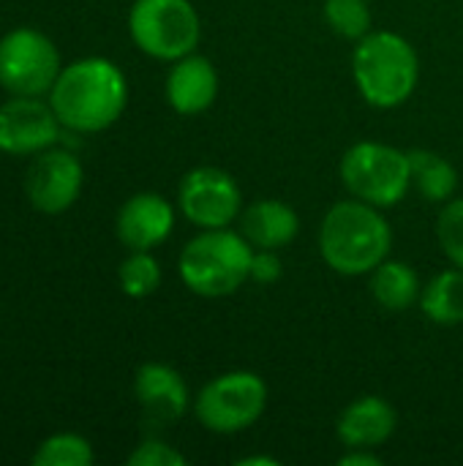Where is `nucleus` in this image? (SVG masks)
Wrapping results in <instances>:
<instances>
[{
    "instance_id": "f257e3e1",
    "label": "nucleus",
    "mask_w": 463,
    "mask_h": 466,
    "mask_svg": "<svg viewBox=\"0 0 463 466\" xmlns=\"http://www.w3.org/2000/svg\"><path fill=\"white\" fill-rule=\"evenodd\" d=\"M49 104L65 131L98 134L120 120L128 104V82L106 57H82L60 71Z\"/></svg>"
},
{
    "instance_id": "f03ea898",
    "label": "nucleus",
    "mask_w": 463,
    "mask_h": 466,
    "mask_svg": "<svg viewBox=\"0 0 463 466\" xmlns=\"http://www.w3.org/2000/svg\"><path fill=\"white\" fill-rule=\"evenodd\" d=\"M393 229L379 208L344 199L333 205L319 227V254L341 276H366L388 259Z\"/></svg>"
},
{
    "instance_id": "7ed1b4c3",
    "label": "nucleus",
    "mask_w": 463,
    "mask_h": 466,
    "mask_svg": "<svg viewBox=\"0 0 463 466\" xmlns=\"http://www.w3.org/2000/svg\"><path fill=\"white\" fill-rule=\"evenodd\" d=\"M352 76L366 104L377 109H396L418 90L420 60L404 35L371 30L352 52Z\"/></svg>"
},
{
    "instance_id": "20e7f679",
    "label": "nucleus",
    "mask_w": 463,
    "mask_h": 466,
    "mask_svg": "<svg viewBox=\"0 0 463 466\" xmlns=\"http://www.w3.org/2000/svg\"><path fill=\"white\" fill-rule=\"evenodd\" d=\"M254 246L232 229H202L177 259L183 284L199 298L235 295L251 279Z\"/></svg>"
},
{
    "instance_id": "39448f33",
    "label": "nucleus",
    "mask_w": 463,
    "mask_h": 466,
    "mask_svg": "<svg viewBox=\"0 0 463 466\" xmlns=\"http://www.w3.org/2000/svg\"><path fill=\"white\" fill-rule=\"evenodd\" d=\"M341 180L355 199L368 202L379 210L393 208L412 188V161L409 153L393 145L363 139L344 153Z\"/></svg>"
},
{
    "instance_id": "423d86ee",
    "label": "nucleus",
    "mask_w": 463,
    "mask_h": 466,
    "mask_svg": "<svg viewBox=\"0 0 463 466\" xmlns=\"http://www.w3.org/2000/svg\"><path fill=\"white\" fill-rule=\"evenodd\" d=\"M128 33L147 57L175 63L199 46L202 19L191 0H134Z\"/></svg>"
},
{
    "instance_id": "0eeeda50",
    "label": "nucleus",
    "mask_w": 463,
    "mask_h": 466,
    "mask_svg": "<svg viewBox=\"0 0 463 466\" xmlns=\"http://www.w3.org/2000/svg\"><path fill=\"white\" fill-rule=\"evenodd\" d=\"M267 407V385L254 371H229L210 380L196 401L194 412L199 423L213 434H237L251 429Z\"/></svg>"
},
{
    "instance_id": "6e6552de",
    "label": "nucleus",
    "mask_w": 463,
    "mask_h": 466,
    "mask_svg": "<svg viewBox=\"0 0 463 466\" xmlns=\"http://www.w3.org/2000/svg\"><path fill=\"white\" fill-rule=\"evenodd\" d=\"M60 49L35 27H14L0 38V87L11 96H46L60 76Z\"/></svg>"
},
{
    "instance_id": "1a4fd4ad",
    "label": "nucleus",
    "mask_w": 463,
    "mask_h": 466,
    "mask_svg": "<svg viewBox=\"0 0 463 466\" xmlns=\"http://www.w3.org/2000/svg\"><path fill=\"white\" fill-rule=\"evenodd\" d=\"M177 208L199 229H224L243 213V191L229 172L196 167L180 180Z\"/></svg>"
},
{
    "instance_id": "9d476101",
    "label": "nucleus",
    "mask_w": 463,
    "mask_h": 466,
    "mask_svg": "<svg viewBox=\"0 0 463 466\" xmlns=\"http://www.w3.org/2000/svg\"><path fill=\"white\" fill-rule=\"evenodd\" d=\"M85 169L68 147H46L35 153L25 175L27 202L44 216H60L71 210L82 194Z\"/></svg>"
},
{
    "instance_id": "9b49d317",
    "label": "nucleus",
    "mask_w": 463,
    "mask_h": 466,
    "mask_svg": "<svg viewBox=\"0 0 463 466\" xmlns=\"http://www.w3.org/2000/svg\"><path fill=\"white\" fill-rule=\"evenodd\" d=\"M60 137L63 123L49 101H41L38 96H11L0 104V153L35 156L55 147Z\"/></svg>"
},
{
    "instance_id": "f8f14e48",
    "label": "nucleus",
    "mask_w": 463,
    "mask_h": 466,
    "mask_svg": "<svg viewBox=\"0 0 463 466\" xmlns=\"http://www.w3.org/2000/svg\"><path fill=\"white\" fill-rule=\"evenodd\" d=\"M175 229V208L153 191L134 194L117 210V240L131 251H150L161 246Z\"/></svg>"
},
{
    "instance_id": "ddd939ff",
    "label": "nucleus",
    "mask_w": 463,
    "mask_h": 466,
    "mask_svg": "<svg viewBox=\"0 0 463 466\" xmlns=\"http://www.w3.org/2000/svg\"><path fill=\"white\" fill-rule=\"evenodd\" d=\"M134 396L153 426H172L188 410V388L166 363H145L134 377Z\"/></svg>"
},
{
    "instance_id": "4468645a",
    "label": "nucleus",
    "mask_w": 463,
    "mask_h": 466,
    "mask_svg": "<svg viewBox=\"0 0 463 466\" xmlns=\"http://www.w3.org/2000/svg\"><path fill=\"white\" fill-rule=\"evenodd\" d=\"M164 90L177 115H199L210 109L218 96V71L207 57L191 52L172 63Z\"/></svg>"
},
{
    "instance_id": "2eb2a0df",
    "label": "nucleus",
    "mask_w": 463,
    "mask_h": 466,
    "mask_svg": "<svg viewBox=\"0 0 463 466\" xmlns=\"http://www.w3.org/2000/svg\"><path fill=\"white\" fill-rule=\"evenodd\" d=\"M396 429H398V412L382 396H363L352 401L336 423V434L347 451L349 448L374 451L385 445L396 434Z\"/></svg>"
},
{
    "instance_id": "dca6fc26",
    "label": "nucleus",
    "mask_w": 463,
    "mask_h": 466,
    "mask_svg": "<svg viewBox=\"0 0 463 466\" xmlns=\"http://www.w3.org/2000/svg\"><path fill=\"white\" fill-rule=\"evenodd\" d=\"M240 235L254 248H284L300 232V218L292 205L281 199H257L240 213Z\"/></svg>"
},
{
    "instance_id": "f3484780",
    "label": "nucleus",
    "mask_w": 463,
    "mask_h": 466,
    "mask_svg": "<svg viewBox=\"0 0 463 466\" xmlns=\"http://www.w3.org/2000/svg\"><path fill=\"white\" fill-rule=\"evenodd\" d=\"M371 295L388 311H407L420 300L423 287L412 265L385 259L371 270Z\"/></svg>"
},
{
    "instance_id": "a211bd4d",
    "label": "nucleus",
    "mask_w": 463,
    "mask_h": 466,
    "mask_svg": "<svg viewBox=\"0 0 463 466\" xmlns=\"http://www.w3.org/2000/svg\"><path fill=\"white\" fill-rule=\"evenodd\" d=\"M420 309L437 325H463V268L434 276L423 287Z\"/></svg>"
},
{
    "instance_id": "6ab92c4d",
    "label": "nucleus",
    "mask_w": 463,
    "mask_h": 466,
    "mask_svg": "<svg viewBox=\"0 0 463 466\" xmlns=\"http://www.w3.org/2000/svg\"><path fill=\"white\" fill-rule=\"evenodd\" d=\"M412 186L428 202H450L458 188V169L434 150H409Z\"/></svg>"
},
{
    "instance_id": "aec40b11",
    "label": "nucleus",
    "mask_w": 463,
    "mask_h": 466,
    "mask_svg": "<svg viewBox=\"0 0 463 466\" xmlns=\"http://www.w3.org/2000/svg\"><path fill=\"white\" fill-rule=\"evenodd\" d=\"M117 281L128 298H150L161 287V265L150 251H131L117 268Z\"/></svg>"
},
{
    "instance_id": "412c9836",
    "label": "nucleus",
    "mask_w": 463,
    "mask_h": 466,
    "mask_svg": "<svg viewBox=\"0 0 463 466\" xmlns=\"http://www.w3.org/2000/svg\"><path fill=\"white\" fill-rule=\"evenodd\" d=\"M325 22L330 30L347 41H360L371 33V5L368 0H325Z\"/></svg>"
},
{
    "instance_id": "4be33fe9",
    "label": "nucleus",
    "mask_w": 463,
    "mask_h": 466,
    "mask_svg": "<svg viewBox=\"0 0 463 466\" xmlns=\"http://www.w3.org/2000/svg\"><path fill=\"white\" fill-rule=\"evenodd\" d=\"M30 461L35 466H90L93 445L79 434H52L38 445Z\"/></svg>"
},
{
    "instance_id": "5701e85b",
    "label": "nucleus",
    "mask_w": 463,
    "mask_h": 466,
    "mask_svg": "<svg viewBox=\"0 0 463 466\" xmlns=\"http://www.w3.org/2000/svg\"><path fill=\"white\" fill-rule=\"evenodd\" d=\"M437 238L448 259L463 268V197L450 199L437 218Z\"/></svg>"
},
{
    "instance_id": "b1692460",
    "label": "nucleus",
    "mask_w": 463,
    "mask_h": 466,
    "mask_svg": "<svg viewBox=\"0 0 463 466\" xmlns=\"http://www.w3.org/2000/svg\"><path fill=\"white\" fill-rule=\"evenodd\" d=\"M128 466H186V456L166 442L147 440L128 456Z\"/></svg>"
},
{
    "instance_id": "393cba45",
    "label": "nucleus",
    "mask_w": 463,
    "mask_h": 466,
    "mask_svg": "<svg viewBox=\"0 0 463 466\" xmlns=\"http://www.w3.org/2000/svg\"><path fill=\"white\" fill-rule=\"evenodd\" d=\"M284 276V262L273 248H254L251 257V281L257 284H273Z\"/></svg>"
},
{
    "instance_id": "a878e982",
    "label": "nucleus",
    "mask_w": 463,
    "mask_h": 466,
    "mask_svg": "<svg viewBox=\"0 0 463 466\" xmlns=\"http://www.w3.org/2000/svg\"><path fill=\"white\" fill-rule=\"evenodd\" d=\"M338 464L341 466H379L382 464V459L371 451V448H349V453L347 456H341L338 459Z\"/></svg>"
},
{
    "instance_id": "bb28decb",
    "label": "nucleus",
    "mask_w": 463,
    "mask_h": 466,
    "mask_svg": "<svg viewBox=\"0 0 463 466\" xmlns=\"http://www.w3.org/2000/svg\"><path fill=\"white\" fill-rule=\"evenodd\" d=\"M240 466H278V459H270V456H246L237 461Z\"/></svg>"
}]
</instances>
